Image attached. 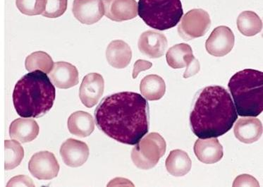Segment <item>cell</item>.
<instances>
[{"instance_id": "obj_8", "label": "cell", "mask_w": 263, "mask_h": 187, "mask_svg": "<svg viewBox=\"0 0 263 187\" xmlns=\"http://www.w3.org/2000/svg\"><path fill=\"white\" fill-rule=\"evenodd\" d=\"M28 170L34 177L40 180H50L58 177L60 165L52 153L41 151L32 156Z\"/></svg>"}, {"instance_id": "obj_31", "label": "cell", "mask_w": 263, "mask_h": 187, "mask_svg": "<svg viewBox=\"0 0 263 187\" xmlns=\"http://www.w3.org/2000/svg\"><path fill=\"white\" fill-rule=\"evenodd\" d=\"M34 186L35 184L31 178L24 175H18V176L13 177L7 184V186Z\"/></svg>"}, {"instance_id": "obj_29", "label": "cell", "mask_w": 263, "mask_h": 187, "mask_svg": "<svg viewBox=\"0 0 263 187\" xmlns=\"http://www.w3.org/2000/svg\"><path fill=\"white\" fill-rule=\"evenodd\" d=\"M183 60H184L186 67V71L183 74V78L188 79L199 72L200 69L199 62L195 58L193 53L187 54L183 58Z\"/></svg>"}, {"instance_id": "obj_2", "label": "cell", "mask_w": 263, "mask_h": 187, "mask_svg": "<svg viewBox=\"0 0 263 187\" xmlns=\"http://www.w3.org/2000/svg\"><path fill=\"white\" fill-rule=\"evenodd\" d=\"M237 119L230 92L224 87L208 86L195 102L190 115L191 128L199 139L217 138L230 131Z\"/></svg>"}, {"instance_id": "obj_22", "label": "cell", "mask_w": 263, "mask_h": 187, "mask_svg": "<svg viewBox=\"0 0 263 187\" xmlns=\"http://www.w3.org/2000/svg\"><path fill=\"white\" fill-rule=\"evenodd\" d=\"M141 95L151 101H158L163 97L166 91L164 79L158 75L146 76L140 84Z\"/></svg>"}, {"instance_id": "obj_11", "label": "cell", "mask_w": 263, "mask_h": 187, "mask_svg": "<svg viewBox=\"0 0 263 187\" xmlns=\"http://www.w3.org/2000/svg\"><path fill=\"white\" fill-rule=\"evenodd\" d=\"M72 11L78 21L87 25L99 22L105 14L103 0H74Z\"/></svg>"}, {"instance_id": "obj_32", "label": "cell", "mask_w": 263, "mask_h": 187, "mask_svg": "<svg viewBox=\"0 0 263 187\" xmlns=\"http://www.w3.org/2000/svg\"><path fill=\"white\" fill-rule=\"evenodd\" d=\"M153 64L146 60H139L134 64L133 71V79H136L140 72L143 71L150 69L152 67Z\"/></svg>"}, {"instance_id": "obj_19", "label": "cell", "mask_w": 263, "mask_h": 187, "mask_svg": "<svg viewBox=\"0 0 263 187\" xmlns=\"http://www.w3.org/2000/svg\"><path fill=\"white\" fill-rule=\"evenodd\" d=\"M106 58L111 67L124 69L132 60V49L127 43L121 40L111 41L106 50Z\"/></svg>"}, {"instance_id": "obj_17", "label": "cell", "mask_w": 263, "mask_h": 187, "mask_svg": "<svg viewBox=\"0 0 263 187\" xmlns=\"http://www.w3.org/2000/svg\"><path fill=\"white\" fill-rule=\"evenodd\" d=\"M234 132L238 141L250 144L258 141L262 135V124L258 119L245 117L237 121Z\"/></svg>"}, {"instance_id": "obj_21", "label": "cell", "mask_w": 263, "mask_h": 187, "mask_svg": "<svg viewBox=\"0 0 263 187\" xmlns=\"http://www.w3.org/2000/svg\"><path fill=\"white\" fill-rule=\"evenodd\" d=\"M166 171L175 177H183L190 172L192 162L188 154L182 150L170 152L165 162Z\"/></svg>"}, {"instance_id": "obj_24", "label": "cell", "mask_w": 263, "mask_h": 187, "mask_svg": "<svg viewBox=\"0 0 263 187\" xmlns=\"http://www.w3.org/2000/svg\"><path fill=\"white\" fill-rule=\"evenodd\" d=\"M24 157V150L16 140L5 141V169L11 171L18 167Z\"/></svg>"}, {"instance_id": "obj_13", "label": "cell", "mask_w": 263, "mask_h": 187, "mask_svg": "<svg viewBox=\"0 0 263 187\" xmlns=\"http://www.w3.org/2000/svg\"><path fill=\"white\" fill-rule=\"evenodd\" d=\"M105 15L114 22L133 20L138 15L135 0H103Z\"/></svg>"}, {"instance_id": "obj_18", "label": "cell", "mask_w": 263, "mask_h": 187, "mask_svg": "<svg viewBox=\"0 0 263 187\" xmlns=\"http://www.w3.org/2000/svg\"><path fill=\"white\" fill-rule=\"evenodd\" d=\"M39 131L40 128L36 121L33 119L18 118L11 124L9 136L11 139L25 143L36 139Z\"/></svg>"}, {"instance_id": "obj_9", "label": "cell", "mask_w": 263, "mask_h": 187, "mask_svg": "<svg viewBox=\"0 0 263 187\" xmlns=\"http://www.w3.org/2000/svg\"><path fill=\"white\" fill-rule=\"evenodd\" d=\"M235 37L232 30L225 26H218L212 32L205 43L207 52L211 55L221 58L230 53L234 46Z\"/></svg>"}, {"instance_id": "obj_12", "label": "cell", "mask_w": 263, "mask_h": 187, "mask_svg": "<svg viewBox=\"0 0 263 187\" xmlns=\"http://www.w3.org/2000/svg\"><path fill=\"white\" fill-rule=\"evenodd\" d=\"M89 148L83 141L69 139L62 143L60 148V155L62 160L67 166L71 167H81L88 159Z\"/></svg>"}, {"instance_id": "obj_28", "label": "cell", "mask_w": 263, "mask_h": 187, "mask_svg": "<svg viewBox=\"0 0 263 187\" xmlns=\"http://www.w3.org/2000/svg\"><path fill=\"white\" fill-rule=\"evenodd\" d=\"M67 9V0H46V7L42 15L47 18H58L64 14Z\"/></svg>"}, {"instance_id": "obj_5", "label": "cell", "mask_w": 263, "mask_h": 187, "mask_svg": "<svg viewBox=\"0 0 263 187\" xmlns=\"http://www.w3.org/2000/svg\"><path fill=\"white\" fill-rule=\"evenodd\" d=\"M138 14L150 27L165 31L177 25L183 11L181 0H139Z\"/></svg>"}, {"instance_id": "obj_20", "label": "cell", "mask_w": 263, "mask_h": 187, "mask_svg": "<svg viewBox=\"0 0 263 187\" xmlns=\"http://www.w3.org/2000/svg\"><path fill=\"white\" fill-rule=\"evenodd\" d=\"M67 125L70 133L79 137H89L95 130L92 115L84 111H77L70 115Z\"/></svg>"}, {"instance_id": "obj_27", "label": "cell", "mask_w": 263, "mask_h": 187, "mask_svg": "<svg viewBox=\"0 0 263 187\" xmlns=\"http://www.w3.org/2000/svg\"><path fill=\"white\" fill-rule=\"evenodd\" d=\"M16 5L22 14L35 16L44 12L46 0H16Z\"/></svg>"}, {"instance_id": "obj_14", "label": "cell", "mask_w": 263, "mask_h": 187, "mask_svg": "<svg viewBox=\"0 0 263 187\" xmlns=\"http://www.w3.org/2000/svg\"><path fill=\"white\" fill-rule=\"evenodd\" d=\"M167 45V39L165 35L154 31H147L142 33L138 43L141 53L151 59H156L163 56Z\"/></svg>"}, {"instance_id": "obj_16", "label": "cell", "mask_w": 263, "mask_h": 187, "mask_svg": "<svg viewBox=\"0 0 263 187\" xmlns=\"http://www.w3.org/2000/svg\"><path fill=\"white\" fill-rule=\"evenodd\" d=\"M194 150L197 158L205 164L216 163L224 156L222 145L217 138H198L195 143Z\"/></svg>"}, {"instance_id": "obj_23", "label": "cell", "mask_w": 263, "mask_h": 187, "mask_svg": "<svg viewBox=\"0 0 263 187\" xmlns=\"http://www.w3.org/2000/svg\"><path fill=\"white\" fill-rule=\"evenodd\" d=\"M237 27L243 35L254 36L262 31V22L256 13L245 11L238 16Z\"/></svg>"}, {"instance_id": "obj_4", "label": "cell", "mask_w": 263, "mask_h": 187, "mask_svg": "<svg viewBox=\"0 0 263 187\" xmlns=\"http://www.w3.org/2000/svg\"><path fill=\"white\" fill-rule=\"evenodd\" d=\"M228 87L239 116L255 118L262 113V71L251 69L238 71L231 78Z\"/></svg>"}, {"instance_id": "obj_7", "label": "cell", "mask_w": 263, "mask_h": 187, "mask_svg": "<svg viewBox=\"0 0 263 187\" xmlns=\"http://www.w3.org/2000/svg\"><path fill=\"white\" fill-rule=\"evenodd\" d=\"M211 20L207 11L201 9L189 11L178 26V33L185 41L203 36L209 31Z\"/></svg>"}, {"instance_id": "obj_33", "label": "cell", "mask_w": 263, "mask_h": 187, "mask_svg": "<svg viewBox=\"0 0 263 187\" xmlns=\"http://www.w3.org/2000/svg\"><path fill=\"white\" fill-rule=\"evenodd\" d=\"M134 186L132 182H130L128 179L124 178H116L111 180L110 183L107 184V186Z\"/></svg>"}, {"instance_id": "obj_1", "label": "cell", "mask_w": 263, "mask_h": 187, "mask_svg": "<svg viewBox=\"0 0 263 187\" xmlns=\"http://www.w3.org/2000/svg\"><path fill=\"white\" fill-rule=\"evenodd\" d=\"M95 120L111 139L136 145L148 132L149 105L136 92H118L102 100L95 110Z\"/></svg>"}, {"instance_id": "obj_26", "label": "cell", "mask_w": 263, "mask_h": 187, "mask_svg": "<svg viewBox=\"0 0 263 187\" xmlns=\"http://www.w3.org/2000/svg\"><path fill=\"white\" fill-rule=\"evenodd\" d=\"M191 53H193L192 48L186 43L174 45L166 52V62L172 69H182L186 67L183 58Z\"/></svg>"}, {"instance_id": "obj_6", "label": "cell", "mask_w": 263, "mask_h": 187, "mask_svg": "<svg viewBox=\"0 0 263 187\" xmlns=\"http://www.w3.org/2000/svg\"><path fill=\"white\" fill-rule=\"evenodd\" d=\"M166 141L158 133L149 134L142 138L132 150V160L141 170H150L156 166L165 154Z\"/></svg>"}, {"instance_id": "obj_30", "label": "cell", "mask_w": 263, "mask_h": 187, "mask_svg": "<svg viewBox=\"0 0 263 187\" xmlns=\"http://www.w3.org/2000/svg\"><path fill=\"white\" fill-rule=\"evenodd\" d=\"M233 186H260L257 179L249 175L238 176L233 183Z\"/></svg>"}, {"instance_id": "obj_10", "label": "cell", "mask_w": 263, "mask_h": 187, "mask_svg": "<svg viewBox=\"0 0 263 187\" xmlns=\"http://www.w3.org/2000/svg\"><path fill=\"white\" fill-rule=\"evenodd\" d=\"M105 90V81L100 73H90L83 79L79 98L85 106L91 108L97 105Z\"/></svg>"}, {"instance_id": "obj_25", "label": "cell", "mask_w": 263, "mask_h": 187, "mask_svg": "<svg viewBox=\"0 0 263 187\" xmlns=\"http://www.w3.org/2000/svg\"><path fill=\"white\" fill-rule=\"evenodd\" d=\"M54 64L52 58L48 54L43 51H37L26 58L25 67L29 72L40 70L43 72L50 73Z\"/></svg>"}, {"instance_id": "obj_3", "label": "cell", "mask_w": 263, "mask_h": 187, "mask_svg": "<svg viewBox=\"0 0 263 187\" xmlns=\"http://www.w3.org/2000/svg\"><path fill=\"white\" fill-rule=\"evenodd\" d=\"M55 96V88L47 73L37 70L24 76L16 83L13 103L22 118H39L50 110Z\"/></svg>"}, {"instance_id": "obj_15", "label": "cell", "mask_w": 263, "mask_h": 187, "mask_svg": "<svg viewBox=\"0 0 263 187\" xmlns=\"http://www.w3.org/2000/svg\"><path fill=\"white\" fill-rule=\"evenodd\" d=\"M49 78L58 88L68 89L79 84V71L69 62H58L54 64Z\"/></svg>"}]
</instances>
